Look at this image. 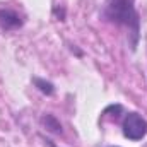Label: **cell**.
Returning <instances> with one entry per match:
<instances>
[{"label":"cell","mask_w":147,"mask_h":147,"mask_svg":"<svg viewBox=\"0 0 147 147\" xmlns=\"http://www.w3.org/2000/svg\"><path fill=\"white\" fill-rule=\"evenodd\" d=\"M105 19L110 22L127 26L132 31V48L137 46L139 41V29H140V19L135 10V0H106L105 10H103Z\"/></svg>","instance_id":"6da1fadb"},{"label":"cell","mask_w":147,"mask_h":147,"mask_svg":"<svg viewBox=\"0 0 147 147\" xmlns=\"http://www.w3.org/2000/svg\"><path fill=\"white\" fill-rule=\"evenodd\" d=\"M147 134V121L139 113H128L123 120V135L130 140H140Z\"/></svg>","instance_id":"7a4b0ae2"},{"label":"cell","mask_w":147,"mask_h":147,"mask_svg":"<svg viewBox=\"0 0 147 147\" xmlns=\"http://www.w3.org/2000/svg\"><path fill=\"white\" fill-rule=\"evenodd\" d=\"M22 26V19L17 12L10 9H2L0 10V28L3 31H14Z\"/></svg>","instance_id":"3957f363"},{"label":"cell","mask_w":147,"mask_h":147,"mask_svg":"<svg viewBox=\"0 0 147 147\" xmlns=\"http://www.w3.org/2000/svg\"><path fill=\"white\" fill-rule=\"evenodd\" d=\"M41 123L50 130V132H53V134H60L62 132V125H60V121L53 116V115H45L43 118H41Z\"/></svg>","instance_id":"277c9868"},{"label":"cell","mask_w":147,"mask_h":147,"mask_svg":"<svg viewBox=\"0 0 147 147\" xmlns=\"http://www.w3.org/2000/svg\"><path fill=\"white\" fill-rule=\"evenodd\" d=\"M33 82H34V86H36L38 89H39V91H41L43 94H46V96H51V94L55 92V86H53L51 82L45 80V79L34 77V79H33Z\"/></svg>","instance_id":"5b68a950"}]
</instances>
